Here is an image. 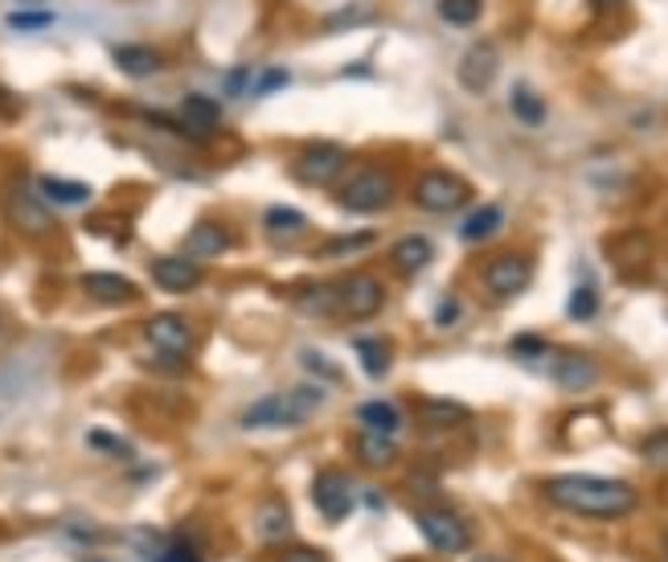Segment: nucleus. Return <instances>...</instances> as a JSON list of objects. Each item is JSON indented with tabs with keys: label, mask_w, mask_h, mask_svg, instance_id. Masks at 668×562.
I'll return each mask as SVG.
<instances>
[{
	"label": "nucleus",
	"mask_w": 668,
	"mask_h": 562,
	"mask_svg": "<svg viewBox=\"0 0 668 562\" xmlns=\"http://www.w3.org/2000/svg\"><path fill=\"white\" fill-rule=\"evenodd\" d=\"M283 562H328V554H324V550H312V546H300V550H287Z\"/></svg>",
	"instance_id": "nucleus-39"
},
{
	"label": "nucleus",
	"mask_w": 668,
	"mask_h": 562,
	"mask_svg": "<svg viewBox=\"0 0 668 562\" xmlns=\"http://www.w3.org/2000/svg\"><path fill=\"white\" fill-rule=\"evenodd\" d=\"M324 390L321 387H295L287 394H263V399L246 407L239 415V428L263 431V428H300L321 411Z\"/></svg>",
	"instance_id": "nucleus-2"
},
{
	"label": "nucleus",
	"mask_w": 668,
	"mask_h": 562,
	"mask_svg": "<svg viewBox=\"0 0 668 562\" xmlns=\"http://www.w3.org/2000/svg\"><path fill=\"white\" fill-rule=\"evenodd\" d=\"M38 193L45 205H87V201H91V185H82V181H62V177H41Z\"/></svg>",
	"instance_id": "nucleus-22"
},
{
	"label": "nucleus",
	"mask_w": 668,
	"mask_h": 562,
	"mask_svg": "<svg viewBox=\"0 0 668 562\" xmlns=\"http://www.w3.org/2000/svg\"><path fill=\"white\" fill-rule=\"evenodd\" d=\"M640 452H644V460H652V464H668V431H656V435H648Z\"/></svg>",
	"instance_id": "nucleus-36"
},
{
	"label": "nucleus",
	"mask_w": 668,
	"mask_h": 562,
	"mask_svg": "<svg viewBox=\"0 0 668 562\" xmlns=\"http://www.w3.org/2000/svg\"><path fill=\"white\" fill-rule=\"evenodd\" d=\"M382 309H386V283L370 271H357L336 283V312H345L348 321H370Z\"/></svg>",
	"instance_id": "nucleus-5"
},
{
	"label": "nucleus",
	"mask_w": 668,
	"mask_h": 562,
	"mask_svg": "<svg viewBox=\"0 0 668 562\" xmlns=\"http://www.w3.org/2000/svg\"><path fill=\"white\" fill-rule=\"evenodd\" d=\"M496 70H500V50H496L493 41H476V46H468V50H464V58H459L455 79H459V87H464V91L484 94L496 82Z\"/></svg>",
	"instance_id": "nucleus-10"
},
{
	"label": "nucleus",
	"mask_w": 668,
	"mask_h": 562,
	"mask_svg": "<svg viewBox=\"0 0 668 562\" xmlns=\"http://www.w3.org/2000/svg\"><path fill=\"white\" fill-rule=\"evenodd\" d=\"M472 201V185L464 177L447 173V169H427L415 181V205L427 214H455L459 205Z\"/></svg>",
	"instance_id": "nucleus-4"
},
{
	"label": "nucleus",
	"mask_w": 668,
	"mask_h": 562,
	"mask_svg": "<svg viewBox=\"0 0 668 562\" xmlns=\"http://www.w3.org/2000/svg\"><path fill=\"white\" fill-rule=\"evenodd\" d=\"M181 123L201 140V136L214 132L217 123H222V103L210 99V94H185L181 99Z\"/></svg>",
	"instance_id": "nucleus-17"
},
{
	"label": "nucleus",
	"mask_w": 668,
	"mask_h": 562,
	"mask_svg": "<svg viewBox=\"0 0 668 562\" xmlns=\"http://www.w3.org/2000/svg\"><path fill=\"white\" fill-rule=\"evenodd\" d=\"M513 353H522V358L546 353V341H537V337H517V341H513Z\"/></svg>",
	"instance_id": "nucleus-40"
},
{
	"label": "nucleus",
	"mask_w": 668,
	"mask_h": 562,
	"mask_svg": "<svg viewBox=\"0 0 668 562\" xmlns=\"http://www.w3.org/2000/svg\"><path fill=\"white\" fill-rule=\"evenodd\" d=\"M254 525H259V538H263V542H283V538H292V513H287V505H283L280 496H271V501L259 505Z\"/></svg>",
	"instance_id": "nucleus-21"
},
{
	"label": "nucleus",
	"mask_w": 668,
	"mask_h": 562,
	"mask_svg": "<svg viewBox=\"0 0 668 562\" xmlns=\"http://www.w3.org/2000/svg\"><path fill=\"white\" fill-rule=\"evenodd\" d=\"M54 26L50 9H33V13H9V29H45Z\"/></svg>",
	"instance_id": "nucleus-35"
},
{
	"label": "nucleus",
	"mask_w": 668,
	"mask_h": 562,
	"mask_svg": "<svg viewBox=\"0 0 668 562\" xmlns=\"http://www.w3.org/2000/svg\"><path fill=\"white\" fill-rule=\"evenodd\" d=\"M152 562H201V554L193 546H185V542H173L169 550H161Z\"/></svg>",
	"instance_id": "nucleus-37"
},
{
	"label": "nucleus",
	"mask_w": 668,
	"mask_h": 562,
	"mask_svg": "<svg viewBox=\"0 0 668 562\" xmlns=\"http://www.w3.org/2000/svg\"><path fill=\"white\" fill-rule=\"evenodd\" d=\"M418 423L423 428H435V431H447V428H459V423H468L472 411L464 407V402L455 399H423L418 402Z\"/></svg>",
	"instance_id": "nucleus-19"
},
{
	"label": "nucleus",
	"mask_w": 668,
	"mask_h": 562,
	"mask_svg": "<svg viewBox=\"0 0 668 562\" xmlns=\"http://www.w3.org/2000/svg\"><path fill=\"white\" fill-rule=\"evenodd\" d=\"M415 522L427 538V546L439 554H464L472 546V525L452 509H418Z\"/></svg>",
	"instance_id": "nucleus-6"
},
{
	"label": "nucleus",
	"mask_w": 668,
	"mask_h": 562,
	"mask_svg": "<svg viewBox=\"0 0 668 562\" xmlns=\"http://www.w3.org/2000/svg\"><path fill=\"white\" fill-rule=\"evenodd\" d=\"M357 460H362L365 469H389V464L398 460V435L365 428L362 435H357Z\"/></svg>",
	"instance_id": "nucleus-20"
},
{
	"label": "nucleus",
	"mask_w": 668,
	"mask_h": 562,
	"mask_svg": "<svg viewBox=\"0 0 668 562\" xmlns=\"http://www.w3.org/2000/svg\"><path fill=\"white\" fill-rule=\"evenodd\" d=\"M500 222H505V214H500V205H480L476 214L459 227V234H464V242H484L493 239L496 230H500Z\"/></svg>",
	"instance_id": "nucleus-25"
},
{
	"label": "nucleus",
	"mask_w": 668,
	"mask_h": 562,
	"mask_svg": "<svg viewBox=\"0 0 668 562\" xmlns=\"http://www.w3.org/2000/svg\"><path fill=\"white\" fill-rule=\"evenodd\" d=\"M304 312H333L336 309V288H328V283H316V288H307L304 292V304H300Z\"/></svg>",
	"instance_id": "nucleus-33"
},
{
	"label": "nucleus",
	"mask_w": 668,
	"mask_h": 562,
	"mask_svg": "<svg viewBox=\"0 0 668 562\" xmlns=\"http://www.w3.org/2000/svg\"><path fill=\"white\" fill-rule=\"evenodd\" d=\"M357 419H362L370 431H386V435H398V428H402L398 407H394V402H386V399L362 402V407H357Z\"/></svg>",
	"instance_id": "nucleus-24"
},
{
	"label": "nucleus",
	"mask_w": 668,
	"mask_h": 562,
	"mask_svg": "<svg viewBox=\"0 0 668 562\" xmlns=\"http://www.w3.org/2000/svg\"><path fill=\"white\" fill-rule=\"evenodd\" d=\"M251 67H234L226 74V94H242V91H251Z\"/></svg>",
	"instance_id": "nucleus-38"
},
{
	"label": "nucleus",
	"mask_w": 668,
	"mask_h": 562,
	"mask_svg": "<svg viewBox=\"0 0 668 562\" xmlns=\"http://www.w3.org/2000/svg\"><path fill=\"white\" fill-rule=\"evenodd\" d=\"M230 251V230L217 227V222H198V227L185 234V251L193 263H201V259H217V254Z\"/></svg>",
	"instance_id": "nucleus-16"
},
{
	"label": "nucleus",
	"mask_w": 668,
	"mask_h": 562,
	"mask_svg": "<svg viewBox=\"0 0 668 562\" xmlns=\"http://www.w3.org/2000/svg\"><path fill=\"white\" fill-rule=\"evenodd\" d=\"M353 349H357V358H362L365 374L386 378V370H389V345H386V341H377V337H357V341H353Z\"/></svg>",
	"instance_id": "nucleus-26"
},
{
	"label": "nucleus",
	"mask_w": 668,
	"mask_h": 562,
	"mask_svg": "<svg viewBox=\"0 0 668 562\" xmlns=\"http://www.w3.org/2000/svg\"><path fill=\"white\" fill-rule=\"evenodd\" d=\"M263 227H267L271 234H295V230L307 227V218L300 214V210H287V205H271L267 214H263Z\"/></svg>",
	"instance_id": "nucleus-31"
},
{
	"label": "nucleus",
	"mask_w": 668,
	"mask_h": 562,
	"mask_svg": "<svg viewBox=\"0 0 668 562\" xmlns=\"http://www.w3.org/2000/svg\"><path fill=\"white\" fill-rule=\"evenodd\" d=\"M21 4H45V0H21Z\"/></svg>",
	"instance_id": "nucleus-44"
},
{
	"label": "nucleus",
	"mask_w": 668,
	"mask_h": 562,
	"mask_svg": "<svg viewBox=\"0 0 668 562\" xmlns=\"http://www.w3.org/2000/svg\"><path fill=\"white\" fill-rule=\"evenodd\" d=\"M312 505L321 509L324 522H345L348 513H353V505H357L348 472H341V469L316 472V481H312Z\"/></svg>",
	"instance_id": "nucleus-9"
},
{
	"label": "nucleus",
	"mask_w": 668,
	"mask_h": 562,
	"mask_svg": "<svg viewBox=\"0 0 668 562\" xmlns=\"http://www.w3.org/2000/svg\"><path fill=\"white\" fill-rule=\"evenodd\" d=\"M144 337H148V345L156 349L161 358H169V362L185 358L189 349H193V329H189V321L176 317V312H156V317L144 324Z\"/></svg>",
	"instance_id": "nucleus-11"
},
{
	"label": "nucleus",
	"mask_w": 668,
	"mask_h": 562,
	"mask_svg": "<svg viewBox=\"0 0 668 562\" xmlns=\"http://www.w3.org/2000/svg\"><path fill=\"white\" fill-rule=\"evenodd\" d=\"M431 259H435V242L427 234H406L389 247V263L402 271V275H418L423 268H431Z\"/></svg>",
	"instance_id": "nucleus-15"
},
{
	"label": "nucleus",
	"mask_w": 668,
	"mask_h": 562,
	"mask_svg": "<svg viewBox=\"0 0 668 562\" xmlns=\"http://www.w3.org/2000/svg\"><path fill=\"white\" fill-rule=\"evenodd\" d=\"M111 58H115V67H120L128 79H152V74L164 70V58L156 54L152 46H115Z\"/></svg>",
	"instance_id": "nucleus-18"
},
{
	"label": "nucleus",
	"mask_w": 668,
	"mask_h": 562,
	"mask_svg": "<svg viewBox=\"0 0 668 562\" xmlns=\"http://www.w3.org/2000/svg\"><path fill=\"white\" fill-rule=\"evenodd\" d=\"M665 554H668V530H665Z\"/></svg>",
	"instance_id": "nucleus-45"
},
{
	"label": "nucleus",
	"mask_w": 668,
	"mask_h": 562,
	"mask_svg": "<svg viewBox=\"0 0 668 562\" xmlns=\"http://www.w3.org/2000/svg\"><path fill=\"white\" fill-rule=\"evenodd\" d=\"M287 82H292V74H287V70H283V67H267L263 74H259V79L251 82V94H254V99H263V94L280 91V87H287Z\"/></svg>",
	"instance_id": "nucleus-34"
},
{
	"label": "nucleus",
	"mask_w": 668,
	"mask_h": 562,
	"mask_svg": "<svg viewBox=\"0 0 668 562\" xmlns=\"http://www.w3.org/2000/svg\"><path fill=\"white\" fill-rule=\"evenodd\" d=\"M394 193H398V181L386 164H362V169L348 173L345 185L336 189V201L348 214H382L394 201Z\"/></svg>",
	"instance_id": "nucleus-3"
},
{
	"label": "nucleus",
	"mask_w": 668,
	"mask_h": 562,
	"mask_svg": "<svg viewBox=\"0 0 668 562\" xmlns=\"http://www.w3.org/2000/svg\"><path fill=\"white\" fill-rule=\"evenodd\" d=\"M554 382H558L561 390H570V394L590 390L595 382H599V365H595L590 353H575V349H566V353H558V362H554Z\"/></svg>",
	"instance_id": "nucleus-13"
},
{
	"label": "nucleus",
	"mask_w": 668,
	"mask_h": 562,
	"mask_svg": "<svg viewBox=\"0 0 668 562\" xmlns=\"http://www.w3.org/2000/svg\"><path fill=\"white\" fill-rule=\"evenodd\" d=\"M13 218L29 230V234H41V230L50 227L45 201H41V198H29V193H13Z\"/></svg>",
	"instance_id": "nucleus-27"
},
{
	"label": "nucleus",
	"mask_w": 668,
	"mask_h": 562,
	"mask_svg": "<svg viewBox=\"0 0 668 562\" xmlns=\"http://www.w3.org/2000/svg\"><path fill=\"white\" fill-rule=\"evenodd\" d=\"M542 496L549 505L566 509L575 518H595V522H615V518H628L631 509L640 505L636 484L615 481V476H549L542 484Z\"/></svg>",
	"instance_id": "nucleus-1"
},
{
	"label": "nucleus",
	"mask_w": 668,
	"mask_h": 562,
	"mask_svg": "<svg viewBox=\"0 0 668 562\" xmlns=\"http://www.w3.org/2000/svg\"><path fill=\"white\" fill-rule=\"evenodd\" d=\"M534 280V259L522 251H505L484 263V288L496 295V300H508V295H522Z\"/></svg>",
	"instance_id": "nucleus-7"
},
{
	"label": "nucleus",
	"mask_w": 668,
	"mask_h": 562,
	"mask_svg": "<svg viewBox=\"0 0 668 562\" xmlns=\"http://www.w3.org/2000/svg\"><path fill=\"white\" fill-rule=\"evenodd\" d=\"M374 230H357V234H341V239H328L321 247V259H336V254H353V251H365V247H374Z\"/></svg>",
	"instance_id": "nucleus-30"
},
{
	"label": "nucleus",
	"mask_w": 668,
	"mask_h": 562,
	"mask_svg": "<svg viewBox=\"0 0 668 562\" xmlns=\"http://www.w3.org/2000/svg\"><path fill=\"white\" fill-rule=\"evenodd\" d=\"M152 280L156 288L173 295H185L193 288H201V268L189 259V254H161V259H152Z\"/></svg>",
	"instance_id": "nucleus-12"
},
{
	"label": "nucleus",
	"mask_w": 668,
	"mask_h": 562,
	"mask_svg": "<svg viewBox=\"0 0 668 562\" xmlns=\"http://www.w3.org/2000/svg\"><path fill=\"white\" fill-rule=\"evenodd\" d=\"M295 177L304 181V185H333L336 177L348 173V152L341 144H328V140H321V144H307L300 157H295Z\"/></svg>",
	"instance_id": "nucleus-8"
},
{
	"label": "nucleus",
	"mask_w": 668,
	"mask_h": 562,
	"mask_svg": "<svg viewBox=\"0 0 668 562\" xmlns=\"http://www.w3.org/2000/svg\"><path fill=\"white\" fill-rule=\"evenodd\" d=\"M508 103H513V116H517L525 128H542V123H546V103H542L529 87H513V99H508Z\"/></svg>",
	"instance_id": "nucleus-28"
},
{
	"label": "nucleus",
	"mask_w": 668,
	"mask_h": 562,
	"mask_svg": "<svg viewBox=\"0 0 668 562\" xmlns=\"http://www.w3.org/2000/svg\"><path fill=\"white\" fill-rule=\"evenodd\" d=\"M455 317H459V304L447 300V304H439V312H435V324H452Z\"/></svg>",
	"instance_id": "nucleus-42"
},
{
	"label": "nucleus",
	"mask_w": 668,
	"mask_h": 562,
	"mask_svg": "<svg viewBox=\"0 0 668 562\" xmlns=\"http://www.w3.org/2000/svg\"><path fill=\"white\" fill-rule=\"evenodd\" d=\"M91 443L94 448H108V452H115V455H128V443L111 440V435H103V431H91Z\"/></svg>",
	"instance_id": "nucleus-41"
},
{
	"label": "nucleus",
	"mask_w": 668,
	"mask_h": 562,
	"mask_svg": "<svg viewBox=\"0 0 668 562\" xmlns=\"http://www.w3.org/2000/svg\"><path fill=\"white\" fill-rule=\"evenodd\" d=\"M472 562H508V559H496V554H480V559H472Z\"/></svg>",
	"instance_id": "nucleus-43"
},
{
	"label": "nucleus",
	"mask_w": 668,
	"mask_h": 562,
	"mask_svg": "<svg viewBox=\"0 0 668 562\" xmlns=\"http://www.w3.org/2000/svg\"><path fill=\"white\" fill-rule=\"evenodd\" d=\"M82 292L91 295L94 304H132L140 288L128 275H115V271H87L82 275Z\"/></svg>",
	"instance_id": "nucleus-14"
},
{
	"label": "nucleus",
	"mask_w": 668,
	"mask_h": 562,
	"mask_svg": "<svg viewBox=\"0 0 668 562\" xmlns=\"http://www.w3.org/2000/svg\"><path fill=\"white\" fill-rule=\"evenodd\" d=\"M377 17V9L370 4V0H348V4H341L336 13H328L321 21L324 33H341V29H357V26H370Z\"/></svg>",
	"instance_id": "nucleus-23"
},
{
	"label": "nucleus",
	"mask_w": 668,
	"mask_h": 562,
	"mask_svg": "<svg viewBox=\"0 0 668 562\" xmlns=\"http://www.w3.org/2000/svg\"><path fill=\"white\" fill-rule=\"evenodd\" d=\"M595 312H599V292L587 288V283L575 288V292H570V304H566V317H570V321H590Z\"/></svg>",
	"instance_id": "nucleus-32"
},
{
	"label": "nucleus",
	"mask_w": 668,
	"mask_h": 562,
	"mask_svg": "<svg viewBox=\"0 0 668 562\" xmlns=\"http://www.w3.org/2000/svg\"><path fill=\"white\" fill-rule=\"evenodd\" d=\"M480 13H484V0H439V17L455 29L476 26Z\"/></svg>",
	"instance_id": "nucleus-29"
}]
</instances>
